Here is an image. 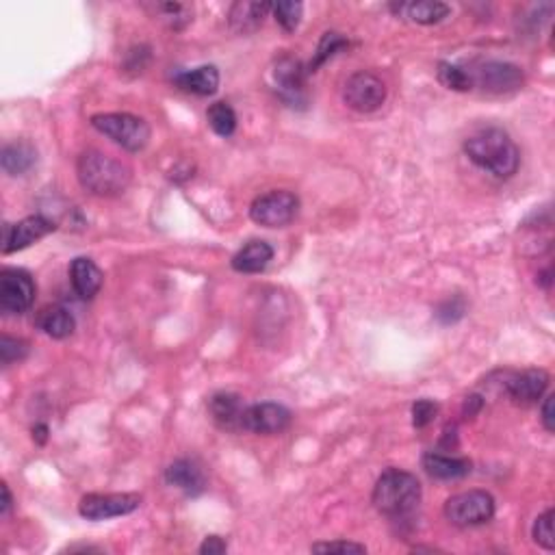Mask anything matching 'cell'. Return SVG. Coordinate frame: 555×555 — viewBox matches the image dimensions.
I'll return each mask as SVG.
<instances>
[{
  "label": "cell",
  "instance_id": "18",
  "mask_svg": "<svg viewBox=\"0 0 555 555\" xmlns=\"http://www.w3.org/2000/svg\"><path fill=\"white\" fill-rule=\"evenodd\" d=\"M174 82L183 91L196 93V96H213L219 87V72L213 65H202V68L178 72L174 76Z\"/></svg>",
  "mask_w": 555,
  "mask_h": 555
},
{
  "label": "cell",
  "instance_id": "8",
  "mask_svg": "<svg viewBox=\"0 0 555 555\" xmlns=\"http://www.w3.org/2000/svg\"><path fill=\"white\" fill-rule=\"evenodd\" d=\"M343 100L359 113H373L387 100V85L373 72H356L345 81Z\"/></svg>",
  "mask_w": 555,
  "mask_h": 555
},
{
  "label": "cell",
  "instance_id": "36",
  "mask_svg": "<svg viewBox=\"0 0 555 555\" xmlns=\"http://www.w3.org/2000/svg\"><path fill=\"white\" fill-rule=\"evenodd\" d=\"M226 542L222 541V538L219 536H208L205 542H202L200 545V553L202 555H219V553H224L226 551Z\"/></svg>",
  "mask_w": 555,
  "mask_h": 555
},
{
  "label": "cell",
  "instance_id": "31",
  "mask_svg": "<svg viewBox=\"0 0 555 555\" xmlns=\"http://www.w3.org/2000/svg\"><path fill=\"white\" fill-rule=\"evenodd\" d=\"M26 351H29V345H26L22 339L7 337V334L0 339V362H3L5 367L14 365V362L24 359Z\"/></svg>",
  "mask_w": 555,
  "mask_h": 555
},
{
  "label": "cell",
  "instance_id": "9",
  "mask_svg": "<svg viewBox=\"0 0 555 555\" xmlns=\"http://www.w3.org/2000/svg\"><path fill=\"white\" fill-rule=\"evenodd\" d=\"M35 301V282L24 269H5L0 273V311L22 315Z\"/></svg>",
  "mask_w": 555,
  "mask_h": 555
},
{
  "label": "cell",
  "instance_id": "3",
  "mask_svg": "<svg viewBox=\"0 0 555 555\" xmlns=\"http://www.w3.org/2000/svg\"><path fill=\"white\" fill-rule=\"evenodd\" d=\"M81 185L93 196L113 197L124 194L130 183V169L118 158L104 155V152L90 150L82 152L76 163Z\"/></svg>",
  "mask_w": 555,
  "mask_h": 555
},
{
  "label": "cell",
  "instance_id": "38",
  "mask_svg": "<svg viewBox=\"0 0 555 555\" xmlns=\"http://www.w3.org/2000/svg\"><path fill=\"white\" fill-rule=\"evenodd\" d=\"M33 438H37V443H46L48 438V427L46 426H35L33 427Z\"/></svg>",
  "mask_w": 555,
  "mask_h": 555
},
{
  "label": "cell",
  "instance_id": "6",
  "mask_svg": "<svg viewBox=\"0 0 555 555\" xmlns=\"http://www.w3.org/2000/svg\"><path fill=\"white\" fill-rule=\"evenodd\" d=\"M471 79V90L480 87L488 93H512L523 87V70L505 62H482L466 68Z\"/></svg>",
  "mask_w": 555,
  "mask_h": 555
},
{
  "label": "cell",
  "instance_id": "12",
  "mask_svg": "<svg viewBox=\"0 0 555 555\" xmlns=\"http://www.w3.org/2000/svg\"><path fill=\"white\" fill-rule=\"evenodd\" d=\"M54 224L51 219L43 215H33L22 219L18 224H5L3 226V254H11V252H18L29 247L35 241L46 237L48 233H53Z\"/></svg>",
  "mask_w": 555,
  "mask_h": 555
},
{
  "label": "cell",
  "instance_id": "19",
  "mask_svg": "<svg viewBox=\"0 0 555 555\" xmlns=\"http://www.w3.org/2000/svg\"><path fill=\"white\" fill-rule=\"evenodd\" d=\"M273 258V247L267 241H250L233 256V269L239 273H258Z\"/></svg>",
  "mask_w": 555,
  "mask_h": 555
},
{
  "label": "cell",
  "instance_id": "27",
  "mask_svg": "<svg viewBox=\"0 0 555 555\" xmlns=\"http://www.w3.org/2000/svg\"><path fill=\"white\" fill-rule=\"evenodd\" d=\"M438 81H441L447 90H454V91L471 90L469 72H466V68H463V65L441 63L438 65Z\"/></svg>",
  "mask_w": 555,
  "mask_h": 555
},
{
  "label": "cell",
  "instance_id": "5",
  "mask_svg": "<svg viewBox=\"0 0 555 555\" xmlns=\"http://www.w3.org/2000/svg\"><path fill=\"white\" fill-rule=\"evenodd\" d=\"M445 516L458 527L483 525L494 516V499L486 491L458 493L445 503Z\"/></svg>",
  "mask_w": 555,
  "mask_h": 555
},
{
  "label": "cell",
  "instance_id": "7",
  "mask_svg": "<svg viewBox=\"0 0 555 555\" xmlns=\"http://www.w3.org/2000/svg\"><path fill=\"white\" fill-rule=\"evenodd\" d=\"M300 211L298 196L291 191H269L258 196L250 206L252 222L265 228H282L295 219Z\"/></svg>",
  "mask_w": 555,
  "mask_h": 555
},
{
  "label": "cell",
  "instance_id": "32",
  "mask_svg": "<svg viewBox=\"0 0 555 555\" xmlns=\"http://www.w3.org/2000/svg\"><path fill=\"white\" fill-rule=\"evenodd\" d=\"M438 415V404L432 399H419L415 406H412V426L415 427H426L436 419Z\"/></svg>",
  "mask_w": 555,
  "mask_h": 555
},
{
  "label": "cell",
  "instance_id": "21",
  "mask_svg": "<svg viewBox=\"0 0 555 555\" xmlns=\"http://www.w3.org/2000/svg\"><path fill=\"white\" fill-rule=\"evenodd\" d=\"M423 469L436 480H460V477L471 474V463L464 458H452V455L432 452L423 455Z\"/></svg>",
  "mask_w": 555,
  "mask_h": 555
},
{
  "label": "cell",
  "instance_id": "16",
  "mask_svg": "<svg viewBox=\"0 0 555 555\" xmlns=\"http://www.w3.org/2000/svg\"><path fill=\"white\" fill-rule=\"evenodd\" d=\"M165 482L187 494H200L206 488L205 471L194 460H176L165 471Z\"/></svg>",
  "mask_w": 555,
  "mask_h": 555
},
{
  "label": "cell",
  "instance_id": "20",
  "mask_svg": "<svg viewBox=\"0 0 555 555\" xmlns=\"http://www.w3.org/2000/svg\"><path fill=\"white\" fill-rule=\"evenodd\" d=\"M395 14L397 15H406V18H410L412 22H416V24H438V22H443L447 18L449 14H452V9H449V5L438 3V0H421V3H401V5H393Z\"/></svg>",
  "mask_w": 555,
  "mask_h": 555
},
{
  "label": "cell",
  "instance_id": "30",
  "mask_svg": "<svg viewBox=\"0 0 555 555\" xmlns=\"http://www.w3.org/2000/svg\"><path fill=\"white\" fill-rule=\"evenodd\" d=\"M531 536H534L536 545H541L547 551H553L555 549V534H553V510L549 508L547 512H542L536 519L534 530H531Z\"/></svg>",
  "mask_w": 555,
  "mask_h": 555
},
{
  "label": "cell",
  "instance_id": "34",
  "mask_svg": "<svg viewBox=\"0 0 555 555\" xmlns=\"http://www.w3.org/2000/svg\"><path fill=\"white\" fill-rule=\"evenodd\" d=\"M463 315H464V301L460 298L447 300L445 304L438 306V311H436L438 321H443V323H455L458 319H463Z\"/></svg>",
  "mask_w": 555,
  "mask_h": 555
},
{
  "label": "cell",
  "instance_id": "11",
  "mask_svg": "<svg viewBox=\"0 0 555 555\" xmlns=\"http://www.w3.org/2000/svg\"><path fill=\"white\" fill-rule=\"evenodd\" d=\"M306 74H309V68H304L298 59L289 54L280 57L273 65V82L282 100H287L291 107L306 104Z\"/></svg>",
  "mask_w": 555,
  "mask_h": 555
},
{
  "label": "cell",
  "instance_id": "28",
  "mask_svg": "<svg viewBox=\"0 0 555 555\" xmlns=\"http://www.w3.org/2000/svg\"><path fill=\"white\" fill-rule=\"evenodd\" d=\"M155 14L163 22H167V26H172V29H183L185 24L191 22V14H194V11L180 3H157Z\"/></svg>",
  "mask_w": 555,
  "mask_h": 555
},
{
  "label": "cell",
  "instance_id": "25",
  "mask_svg": "<svg viewBox=\"0 0 555 555\" xmlns=\"http://www.w3.org/2000/svg\"><path fill=\"white\" fill-rule=\"evenodd\" d=\"M206 120L208 126H211L219 137H230L237 130V113H234V109L230 107L228 102L211 104L206 111Z\"/></svg>",
  "mask_w": 555,
  "mask_h": 555
},
{
  "label": "cell",
  "instance_id": "4",
  "mask_svg": "<svg viewBox=\"0 0 555 555\" xmlns=\"http://www.w3.org/2000/svg\"><path fill=\"white\" fill-rule=\"evenodd\" d=\"M91 126L104 137L122 146L129 152L144 150L150 141V126L146 120L130 113H100L93 115Z\"/></svg>",
  "mask_w": 555,
  "mask_h": 555
},
{
  "label": "cell",
  "instance_id": "2",
  "mask_svg": "<svg viewBox=\"0 0 555 555\" xmlns=\"http://www.w3.org/2000/svg\"><path fill=\"white\" fill-rule=\"evenodd\" d=\"M421 503V483L415 475L401 469H388L373 488V505L388 519H406L415 514Z\"/></svg>",
  "mask_w": 555,
  "mask_h": 555
},
{
  "label": "cell",
  "instance_id": "15",
  "mask_svg": "<svg viewBox=\"0 0 555 555\" xmlns=\"http://www.w3.org/2000/svg\"><path fill=\"white\" fill-rule=\"evenodd\" d=\"M247 406L234 393H217L208 401L213 421L224 430H244V415Z\"/></svg>",
  "mask_w": 555,
  "mask_h": 555
},
{
  "label": "cell",
  "instance_id": "33",
  "mask_svg": "<svg viewBox=\"0 0 555 555\" xmlns=\"http://www.w3.org/2000/svg\"><path fill=\"white\" fill-rule=\"evenodd\" d=\"M315 553H365L367 547L359 545V542H348V541H337V542H317L312 545Z\"/></svg>",
  "mask_w": 555,
  "mask_h": 555
},
{
  "label": "cell",
  "instance_id": "24",
  "mask_svg": "<svg viewBox=\"0 0 555 555\" xmlns=\"http://www.w3.org/2000/svg\"><path fill=\"white\" fill-rule=\"evenodd\" d=\"M272 5L267 3H234L230 9V26L237 33H254L263 26Z\"/></svg>",
  "mask_w": 555,
  "mask_h": 555
},
{
  "label": "cell",
  "instance_id": "13",
  "mask_svg": "<svg viewBox=\"0 0 555 555\" xmlns=\"http://www.w3.org/2000/svg\"><path fill=\"white\" fill-rule=\"evenodd\" d=\"M291 412L273 401L247 406L244 415V430L254 434H280L289 427Z\"/></svg>",
  "mask_w": 555,
  "mask_h": 555
},
{
  "label": "cell",
  "instance_id": "37",
  "mask_svg": "<svg viewBox=\"0 0 555 555\" xmlns=\"http://www.w3.org/2000/svg\"><path fill=\"white\" fill-rule=\"evenodd\" d=\"M0 493H3V503H0V514L7 516L9 510H11V493H9V486L7 483H3L0 486Z\"/></svg>",
  "mask_w": 555,
  "mask_h": 555
},
{
  "label": "cell",
  "instance_id": "29",
  "mask_svg": "<svg viewBox=\"0 0 555 555\" xmlns=\"http://www.w3.org/2000/svg\"><path fill=\"white\" fill-rule=\"evenodd\" d=\"M273 18L287 33H293L300 26L301 14H304V5L301 3H276L272 5Z\"/></svg>",
  "mask_w": 555,
  "mask_h": 555
},
{
  "label": "cell",
  "instance_id": "17",
  "mask_svg": "<svg viewBox=\"0 0 555 555\" xmlns=\"http://www.w3.org/2000/svg\"><path fill=\"white\" fill-rule=\"evenodd\" d=\"M70 278H72V287L76 295L82 300H91L102 289V272L91 258H76L70 267Z\"/></svg>",
  "mask_w": 555,
  "mask_h": 555
},
{
  "label": "cell",
  "instance_id": "35",
  "mask_svg": "<svg viewBox=\"0 0 555 555\" xmlns=\"http://www.w3.org/2000/svg\"><path fill=\"white\" fill-rule=\"evenodd\" d=\"M555 395H549V397L545 399V404H542V410H541V421H542V427L549 434L555 432Z\"/></svg>",
  "mask_w": 555,
  "mask_h": 555
},
{
  "label": "cell",
  "instance_id": "26",
  "mask_svg": "<svg viewBox=\"0 0 555 555\" xmlns=\"http://www.w3.org/2000/svg\"><path fill=\"white\" fill-rule=\"evenodd\" d=\"M348 46H349V42L345 40L340 33H334V31L326 33V35L321 37V42H319L315 59H312L311 65H309V72H317V68H321V65L326 63L328 59H332L334 54L345 51Z\"/></svg>",
  "mask_w": 555,
  "mask_h": 555
},
{
  "label": "cell",
  "instance_id": "22",
  "mask_svg": "<svg viewBox=\"0 0 555 555\" xmlns=\"http://www.w3.org/2000/svg\"><path fill=\"white\" fill-rule=\"evenodd\" d=\"M35 326L51 339H68L74 332V317L63 306H46L37 312Z\"/></svg>",
  "mask_w": 555,
  "mask_h": 555
},
{
  "label": "cell",
  "instance_id": "10",
  "mask_svg": "<svg viewBox=\"0 0 555 555\" xmlns=\"http://www.w3.org/2000/svg\"><path fill=\"white\" fill-rule=\"evenodd\" d=\"M141 505L137 494L120 493V494H87L81 499L79 512L87 521H107L115 516H124L135 512Z\"/></svg>",
  "mask_w": 555,
  "mask_h": 555
},
{
  "label": "cell",
  "instance_id": "1",
  "mask_svg": "<svg viewBox=\"0 0 555 555\" xmlns=\"http://www.w3.org/2000/svg\"><path fill=\"white\" fill-rule=\"evenodd\" d=\"M464 152L477 167L486 169L488 174L497 176V178H512L521 163L519 148H516L512 137L497 126L482 129L466 137Z\"/></svg>",
  "mask_w": 555,
  "mask_h": 555
},
{
  "label": "cell",
  "instance_id": "23",
  "mask_svg": "<svg viewBox=\"0 0 555 555\" xmlns=\"http://www.w3.org/2000/svg\"><path fill=\"white\" fill-rule=\"evenodd\" d=\"M0 163H3V169L7 174L24 176L37 163L35 146L29 144V141H14V144L3 148Z\"/></svg>",
  "mask_w": 555,
  "mask_h": 555
},
{
  "label": "cell",
  "instance_id": "14",
  "mask_svg": "<svg viewBox=\"0 0 555 555\" xmlns=\"http://www.w3.org/2000/svg\"><path fill=\"white\" fill-rule=\"evenodd\" d=\"M549 387V376L542 369H530L523 373H514L505 382V393L519 406H534L542 397Z\"/></svg>",
  "mask_w": 555,
  "mask_h": 555
}]
</instances>
